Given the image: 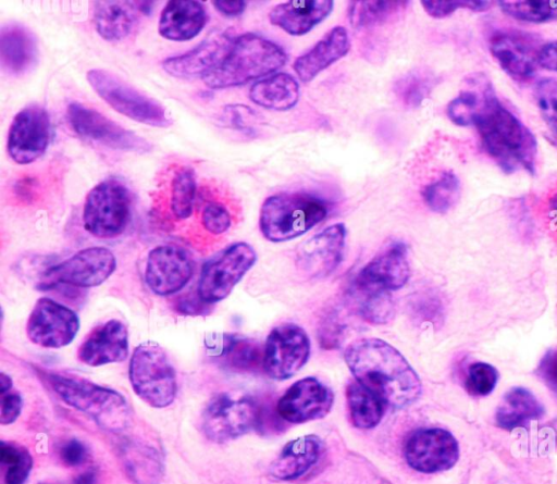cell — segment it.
Returning <instances> with one entry per match:
<instances>
[{
	"mask_svg": "<svg viewBox=\"0 0 557 484\" xmlns=\"http://www.w3.org/2000/svg\"><path fill=\"white\" fill-rule=\"evenodd\" d=\"M330 0L287 1L275 5L269 13L271 24L292 36L308 34L332 12Z\"/></svg>",
	"mask_w": 557,
	"mask_h": 484,
	"instance_id": "83f0119b",
	"label": "cell"
},
{
	"mask_svg": "<svg viewBox=\"0 0 557 484\" xmlns=\"http://www.w3.org/2000/svg\"><path fill=\"white\" fill-rule=\"evenodd\" d=\"M0 462L4 468L5 484H24L33 468L29 451L14 443L0 442Z\"/></svg>",
	"mask_w": 557,
	"mask_h": 484,
	"instance_id": "b9f144b4",
	"label": "cell"
},
{
	"mask_svg": "<svg viewBox=\"0 0 557 484\" xmlns=\"http://www.w3.org/2000/svg\"><path fill=\"white\" fill-rule=\"evenodd\" d=\"M332 390L313 376L304 377L288 387L277 400L276 409L288 423H305L325 417L333 405Z\"/></svg>",
	"mask_w": 557,
	"mask_h": 484,
	"instance_id": "ffe728a7",
	"label": "cell"
},
{
	"mask_svg": "<svg viewBox=\"0 0 557 484\" xmlns=\"http://www.w3.org/2000/svg\"><path fill=\"white\" fill-rule=\"evenodd\" d=\"M224 115L234 129L247 136L256 134L253 127L249 124L256 116V113L250 108L239 104L227 106L224 110Z\"/></svg>",
	"mask_w": 557,
	"mask_h": 484,
	"instance_id": "681fc988",
	"label": "cell"
},
{
	"mask_svg": "<svg viewBox=\"0 0 557 484\" xmlns=\"http://www.w3.org/2000/svg\"><path fill=\"white\" fill-rule=\"evenodd\" d=\"M249 98L264 109L286 111L298 102L299 84L288 73H273L250 87Z\"/></svg>",
	"mask_w": 557,
	"mask_h": 484,
	"instance_id": "1f68e13d",
	"label": "cell"
},
{
	"mask_svg": "<svg viewBox=\"0 0 557 484\" xmlns=\"http://www.w3.org/2000/svg\"><path fill=\"white\" fill-rule=\"evenodd\" d=\"M40 184L33 176L17 178L12 185V194L23 203H32L39 195Z\"/></svg>",
	"mask_w": 557,
	"mask_h": 484,
	"instance_id": "11a10c76",
	"label": "cell"
},
{
	"mask_svg": "<svg viewBox=\"0 0 557 484\" xmlns=\"http://www.w3.org/2000/svg\"><path fill=\"white\" fill-rule=\"evenodd\" d=\"M350 48V40L345 27L332 28L311 49L299 55L293 64L298 78L308 83L322 71L345 57Z\"/></svg>",
	"mask_w": 557,
	"mask_h": 484,
	"instance_id": "4316f807",
	"label": "cell"
},
{
	"mask_svg": "<svg viewBox=\"0 0 557 484\" xmlns=\"http://www.w3.org/2000/svg\"><path fill=\"white\" fill-rule=\"evenodd\" d=\"M137 14L132 2L95 1L91 7L95 29L108 41H120L128 37L138 24Z\"/></svg>",
	"mask_w": 557,
	"mask_h": 484,
	"instance_id": "f1b7e54d",
	"label": "cell"
},
{
	"mask_svg": "<svg viewBox=\"0 0 557 484\" xmlns=\"http://www.w3.org/2000/svg\"><path fill=\"white\" fill-rule=\"evenodd\" d=\"M537 374L547 387L557 394V349L545 353L537 367Z\"/></svg>",
	"mask_w": 557,
	"mask_h": 484,
	"instance_id": "db71d44e",
	"label": "cell"
},
{
	"mask_svg": "<svg viewBox=\"0 0 557 484\" xmlns=\"http://www.w3.org/2000/svg\"><path fill=\"white\" fill-rule=\"evenodd\" d=\"M128 377L134 393L152 408H165L176 397L174 368L165 350L153 340H146L133 350Z\"/></svg>",
	"mask_w": 557,
	"mask_h": 484,
	"instance_id": "8992f818",
	"label": "cell"
},
{
	"mask_svg": "<svg viewBox=\"0 0 557 484\" xmlns=\"http://www.w3.org/2000/svg\"><path fill=\"white\" fill-rule=\"evenodd\" d=\"M258 401L250 397L215 396L202 412L201 427L212 442L225 443L257 430Z\"/></svg>",
	"mask_w": 557,
	"mask_h": 484,
	"instance_id": "8fae6325",
	"label": "cell"
},
{
	"mask_svg": "<svg viewBox=\"0 0 557 484\" xmlns=\"http://www.w3.org/2000/svg\"><path fill=\"white\" fill-rule=\"evenodd\" d=\"M51 137V122L47 110L32 104L20 110L9 126L7 151L17 164H29L47 150Z\"/></svg>",
	"mask_w": 557,
	"mask_h": 484,
	"instance_id": "2e32d148",
	"label": "cell"
},
{
	"mask_svg": "<svg viewBox=\"0 0 557 484\" xmlns=\"http://www.w3.org/2000/svg\"><path fill=\"white\" fill-rule=\"evenodd\" d=\"M424 11L434 18H444L458 9H468L473 12H483L492 8L494 2L485 0H423Z\"/></svg>",
	"mask_w": 557,
	"mask_h": 484,
	"instance_id": "ee69618b",
	"label": "cell"
},
{
	"mask_svg": "<svg viewBox=\"0 0 557 484\" xmlns=\"http://www.w3.org/2000/svg\"><path fill=\"white\" fill-rule=\"evenodd\" d=\"M472 125L485 152L505 173L535 171L537 142L523 122L497 98L487 82Z\"/></svg>",
	"mask_w": 557,
	"mask_h": 484,
	"instance_id": "7a4b0ae2",
	"label": "cell"
},
{
	"mask_svg": "<svg viewBox=\"0 0 557 484\" xmlns=\"http://www.w3.org/2000/svg\"><path fill=\"white\" fill-rule=\"evenodd\" d=\"M117 454L124 472L134 484H160L164 475L162 452L145 440L123 439Z\"/></svg>",
	"mask_w": 557,
	"mask_h": 484,
	"instance_id": "d4e9b609",
	"label": "cell"
},
{
	"mask_svg": "<svg viewBox=\"0 0 557 484\" xmlns=\"http://www.w3.org/2000/svg\"><path fill=\"white\" fill-rule=\"evenodd\" d=\"M13 382L10 375L0 373V394H5L12 388Z\"/></svg>",
	"mask_w": 557,
	"mask_h": 484,
	"instance_id": "94428289",
	"label": "cell"
},
{
	"mask_svg": "<svg viewBox=\"0 0 557 484\" xmlns=\"http://www.w3.org/2000/svg\"><path fill=\"white\" fill-rule=\"evenodd\" d=\"M534 96L542 117L557 132V78L537 83Z\"/></svg>",
	"mask_w": 557,
	"mask_h": 484,
	"instance_id": "f6af8a7d",
	"label": "cell"
},
{
	"mask_svg": "<svg viewBox=\"0 0 557 484\" xmlns=\"http://www.w3.org/2000/svg\"><path fill=\"white\" fill-rule=\"evenodd\" d=\"M23 409L22 396L16 392H8L0 399V423L8 425L13 423Z\"/></svg>",
	"mask_w": 557,
	"mask_h": 484,
	"instance_id": "f5cc1de1",
	"label": "cell"
},
{
	"mask_svg": "<svg viewBox=\"0 0 557 484\" xmlns=\"http://www.w3.org/2000/svg\"><path fill=\"white\" fill-rule=\"evenodd\" d=\"M346 227L333 224L312 236L298 248L296 266L308 278H323L337 269L343 260Z\"/></svg>",
	"mask_w": 557,
	"mask_h": 484,
	"instance_id": "d6986e66",
	"label": "cell"
},
{
	"mask_svg": "<svg viewBox=\"0 0 557 484\" xmlns=\"http://www.w3.org/2000/svg\"><path fill=\"white\" fill-rule=\"evenodd\" d=\"M310 340L302 327L295 323L275 326L263 347V371L274 380H287L308 361Z\"/></svg>",
	"mask_w": 557,
	"mask_h": 484,
	"instance_id": "5bb4252c",
	"label": "cell"
},
{
	"mask_svg": "<svg viewBox=\"0 0 557 484\" xmlns=\"http://www.w3.org/2000/svg\"><path fill=\"white\" fill-rule=\"evenodd\" d=\"M508 16L529 23H544L557 20V0H505L497 1Z\"/></svg>",
	"mask_w": 557,
	"mask_h": 484,
	"instance_id": "60d3db41",
	"label": "cell"
},
{
	"mask_svg": "<svg viewBox=\"0 0 557 484\" xmlns=\"http://www.w3.org/2000/svg\"><path fill=\"white\" fill-rule=\"evenodd\" d=\"M98 473L94 468H88L85 471L77 474L71 484H97Z\"/></svg>",
	"mask_w": 557,
	"mask_h": 484,
	"instance_id": "680465c9",
	"label": "cell"
},
{
	"mask_svg": "<svg viewBox=\"0 0 557 484\" xmlns=\"http://www.w3.org/2000/svg\"><path fill=\"white\" fill-rule=\"evenodd\" d=\"M211 356L221 358L226 365L239 372L263 370V348L253 339L223 334L219 338L207 340Z\"/></svg>",
	"mask_w": 557,
	"mask_h": 484,
	"instance_id": "4dcf8cb0",
	"label": "cell"
},
{
	"mask_svg": "<svg viewBox=\"0 0 557 484\" xmlns=\"http://www.w3.org/2000/svg\"><path fill=\"white\" fill-rule=\"evenodd\" d=\"M329 211V201L318 195L304 191L280 193L263 201L259 228L270 241H287L322 222Z\"/></svg>",
	"mask_w": 557,
	"mask_h": 484,
	"instance_id": "5b68a950",
	"label": "cell"
},
{
	"mask_svg": "<svg viewBox=\"0 0 557 484\" xmlns=\"http://www.w3.org/2000/svg\"><path fill=\"white\" fill-rule=\"evenodd\" d=\"M234 37L230 32L211 33L191 50L163 60L162 67L177 78H202L221 62Z\"/></svg>",
	"mask_w": 557,
	"mask_h": 484,
	"instance_id": "603a6c76",
	"label": "cell"
},
{
	"mask_svg": "<svg viewBox=\"0 0 557 484\" xmlns=\"http://www.w3.org/2000/svg\"><path fill=\"white\" fill-rule=\"evenodd\" d=\"M556 144H557V134H556Z\"/></svg>",
	"mask_w": 557,
	"mask_h": 484,
	"instance_id": "be15d7a7",
	"label": "cell"
},
{
	"mask_svg": "<svg viewBox=\"0 0 557 484\" xmlns=\"http://www.w3.org/2000/svg\"><path fill=\"white\" fill-rule=\"evenodd\" d=\"M488 48L502 70L517 82H527L535 74L542 46L534 35L517 29L495 30Z\"/></svg>",
	"mask_w": 557,
	"mask_h": 484,
	"instance_id": "ac0fdd59",
	"label": "cell"
},
{
	"mask_svg": "<svg viewBox=\"0 0 557 484\" xmlns=\"http://www.w3.org/2000/svg\"><path fill=\"white\" fill-rule=\"evenodd\" d=\"M132 214V195L119 179L108 178L94 186L83 207V225L90 235L110 239L124 233Z\"/></svg>",
	"mask_w": 557,
	"mask_h": 484,
	"instance_id": "52a82bcc",
	"label": "cell"
},
{
	"mask_svg": "<svg viewBox=\"0 0 557 484\" xmlns=\"http://www.w3.org/2000/svg\"><path fill=\"white\" fill-rule=\"evenodd\" d=\"M433 86V76L417 69L400 76L395 82L393 91L404 107L416 109L430 96Z\"/></svg>",
	"mask_w": 557,
	"mask_h": 484,
	"instance_id": "ab89813d",
	"label": "cell"
},
{
	"mask_svg": "<svg viewBox=\"0 0 557 484\" xmlns=\"http://www.w3.org/2000/svg\"><path fill=\"white\" fill-rule=\"evenodd\" d=\"M114 253L106 247H87L44 272V287L67 285L91 288L104 283L115 271Z\"/></svg>",
	"mask_w": 557,
	"mask_h": 484,
	"instance_id": "30bf717a",
	"label": "cell"
},
{
	"mask_svg": "<svg viewBox=\"0 0 557 484\" xmlns=\"http://www.w3.org/2000/svg\"><path fill=\"white\" fill-rule=\"evenodd\" d=\"M411 313L414 320L422 323H435L441 317V302L430 294H421L411 302Z\"/></svg>",
	"mask_w": 557,
	"mask_h": 484,
	"instance_id": "c3c4849f",
	"label": "cell"
},
{
	"mask_svg": "<svg viewBox=\"0 0 557 484\" xmlns=\"http://www.w3.org/2000/svg\"><path fill=\"white\" fill-rule=\"evenodd\" d=\"M86 78L95 92L122 115L154 127H168L172 124L162 104L116 74L91 69L86 73Z\"/></svg>",
	"mask_w": 557,
	"mask_h": 484,
	"instance_id": "ba28073f",
	"label": "cell"
},
{
	"mask_svg": "<svg viewBox=\"0 0 557 484\" xmlns=\"http://www.w3.org/2000/svg\"><path fill=\"white\" fill-rule=\"evenodd\" d=\"M487 79L475 77L470 80L467 88L462 89L447 106L449 120L458 126H470L482 100V95Z\"/></svg>",
	"mask_w": 557,
	"mask_h": 484,
	"instance_id": "f35d334b",
	"label": "cell"
},
{
	"mask_svg": "<svg viewBox=\"0 0 557 484\" xmlns=\"http://www.w3.org/2000/svg\"><path fill=\"white\" fill-rule=\"evenodd\" d=\"M195 260L189 250L176 244L152 248L146 260L145 282L158 296L168 297L181 291L191 280Z\"/></svg>",
	"mask_w": 557,
	"mask_h": 484,
	"instance_id": "9a60e30c",
	"label": "cell"
},
{
	"mask_svg": "<svg viewBox=\"0 0 557 484\" xmlns=\"http://www.w3.org/2000/svg\"><path fill=\"white\" fill-rule=\"evenodd\" d=\"M132 3L138 13H141L145 15L150 14L151 10L153 8L152 1H132Z\"/></svg>",
	"mask_w": 557,
	"mask_h": 484,
	"instance_id": "91938a15",
	"label": "cell"
},
{
	"mask_svg": "<svg viewBox=\"0 0 557 484\" xmlns=\"http://www.w3.org/2000/svg\"><path fill=\"white\" fill-rule=\"evenodd\" d=\"M211 306L205 302L197 291L181 295L173 302L174 310L182 315H206L210 313Z\"/></svg>",
	"mask_w": 557,
	"mask_h": 484,
	"instance_id": "f907efd6",
	"label": "cell"
},
{
	"mask_svg": "<svg viewBox=\"0 0 557 484\" xmlns=\"http://www.w3.org/2000/svg\"><path fill=\"white\" fill-rule=\"evenodd\" d=\"M409 277L410 265L407 246L401 241H395L359 271L352 286L391 293L405 286Z\"/></svg>",
	"mask_w": 557,
	"mask_h": 484,
	"instance_id": "44dd1931",
	"label": "cell"
},
{
	"mask_svg": "<svg viewBox=\"0 0 557 484\" xmlns=\"http://www.w3.org/2000/svg\"><path fill=\"white\" fill-rule=\"evenodd\" d=\"M52 390L70 407L91 418L109 432L123 431L131 421V408L119 392L81 376L60 372L47 374Z\"/></svg>",
	"mask_w": 557,
	"mask_h": 484,
	"instance_id": "277c9868",
	"label": "cell"
},
{
	"mask_svg": "<svg viewBox=\"0 0 557 484\" xmlns=\"http://www.w3.org/2000/svg\"><path fill=\"white\" fill-rule=\"evenodd\" d=\"M408 1H352L348 8V18L356 28H367L387 23L403 13Z\"/></svg>",
	"mask_w": 557,
	"mask_h": 484,
	"instance_id": "e575fe53",
	"label": "cell"
},
{
	"mask_svg": "<svg viewBox=\"0 0 557 484\" xmlns=\"http://www.w3.org/2000/svg\"><path fill=\"white\" fill-rule=\"evenodd\" d=\"M498 380L497 370L485 362H474L468 368L465 380L467 392L474 397H484L493 392Z\"/></svg>",
	"mask_w": 557,
	"mask_h": 484,
	"instance_id": "7bdbcfd3",
	"label": "cell"
},
{
	"mask_svg": "<svg viewBox=\"0 0 557 484\" xmlns=\"http://www.w3.org/2000/svg\"><path fill=\"white\" fill-rule=\"evenodd\" d=\"M208 22L203 4L195 0H171L162 9L159 34L172 41H188L200 34Z\"/></svg>",
	"mask_w": 557,
	"mask_h": 484,
	"instance_id": "484cf974",
	"label": "cell"
},
{
	"mask_svg": "<svg viewBox=\"0 0 557 484\" xmlns=\"http://www.w3.org/2000/svg\"><path fill=\"white\" fill-rule=\"evenodd\" d=\"M128 331L124 322L111 319L97 325L77 348V359L89 367L122 362L128 357Z\"/></svg>",
	"mask_w": 557,
	"mask_h": 484,
	"instance_id": "7402d4cb",
	"label": "cell"
},
{
	"mask_svg": "<svg viewBox=\"0 0 557 484\" xmlns=\"http://www.w3.org/2000/svg\"><path fill=\"white\" fill-rule=\"evenodd\" d=\"M66 119L78 136L100 146L137 153L151 149V145L136 133L82 103L71 102L66 108Z\"/></svg>",
	"mask_w": 557,
	"mask_h": 484,
	"instance_id": "7c38bea8",
	"label": "cell"
},
{
	"mask_svg": "<svg viewBox=\"0 0 557 484\" xmlns=\"http://www.w3.org/2000/svg\"><path fill=\"white\" fill-rule=\"evenodd\" d=\"M287 61L277 44L253 33L235 36L221 62L201 79L211 89L240 86L273 74Z\"/></svg>",
	"mask_w": 557,
	"mask_h": 484,
	"instance_id": "3957f363",
	"label": "cell"
},
{
	"mask_svg": "<svg viewBox=\"0 0 557 484\" xmlns=\"http://www.w3.org/2000/svg\"><path fill=\"white\" fill-rule=\"evenodd\" d=\"M200 223L205 231L212 235H221L232 225L228 209L219 201H208L201 209Z\"/></svg>",
	"mask_w": 557,
	"mask_h": 484,
	"instance_id": "bcb514c9",
	"label": "cell"
},
{
	"mask_svg": "<svg viewBox=\"0 0 557 484\" xmlns=\"http://www.w3.org/2000/svg\"><path fill=\"white\" fill-rule=\"evenodd\" d=\"M404 455L413 470L436 473L454 467L459 458V446L450 432L425 427L410 434L405 443Z\"/></svg>",
	"mask_w": 557,
	"mask_h": 484,
	"instance_id": "e0dca14e",
	"label": "cell"
},
{
	"mask_svg": "<svg viewBox=\"0 0 557 484\" xmlns=\"http://www.w3.org/2000/svg\"><path fill=\"white\" fill-rule=\"evenodd\" d=\"M216 11H219L221 14L226 16H238L240 15L246 7V1L242 0H232V1H224V0H218L212 2Z\"/></svg>",
	"mask_w": 557,
	"mask_h": 484,
	"instance_id": "6f0895ef",
	"label": "cell"
},
{
	"mask_svg": "<svg viewBox=\"0 0 557 484\" xmlns=\"http://www.w3.org/2000/svg\"><path fill=\"white\" fill-rule=\"evenodd\" d=\"M78 330L77 313L49 297L36 300L25 326L27 338L47 349H60L70 345Z\"/></svg>",
	"mask_w": 557,
	"mask_h": 484,
	"instance_id": "4fadbf2b",
	"label": "cell"
},
{
	"mask_svg": "<svg viewBox=\"0 0 557 484\" xmlns=\"http://www.w3.org/2000/svg\"><path fill=\"white\" fill-rule=\"evenodd\" d=\"M543 407L536 397L523 387L510 389L496 409V423L505 430L525 426L543 414Z\"/></svg>",
	"mask_w": 557,
	"mask_h": 484,
	"instance_id": "d6a6232c",
	"label": "cell"
},
{
	"mask_svg": "<svg viewBox=\"0 0 557 484\" xmlns=\"http://www.w3.org/2000/svg\"><path fill=\"white\" fill-rule=\"evenodd\" d=\"M62 462L69 467H78L88 460V448L79 439L71 438L59 450Z\"/></svg>",
	"mask_w": 557,
	"mask_h": 484,
	"instance_id": "816d5d0a",
	"label": "cell"
},
{
	"mask_svg": "<svg viewBox=\"0 0 557 484\" xmlns=\"http://www.w3.org/2000/svg\"><path fill=\"white\" fill-rule=\"evenodd\" d=\"M344 358L355 380L383 404L404 408L421 395V382L416 371L395 347L383 339H357L347 346Z\"/></svg>",
	"mask_w": 557,
	"mask_h": 484,
	"instance_id": "6da1fadb",
	"label": "cell"
},
{
	"mask_svg": "<svg viewBox=\"0 0 557 484\" xmlns=\"http://www.w3.org/2000/svg\"><path fill=\"white\" fill-rule=\"evenodd\" d=\"M36 58L37 45L32 32L18 24H9L1 29L0 60L8 73H25L34 65Z\"/></svg>",
	"mask_w": 557,
	"mask_h": 484,
	"instance_id": "f546056e",
	"label": "cell"
},
{
	"mask_svg": "<svg viewBox=\"0 0 557 484\" xmlns=\"http://www.w3.org/2000/svg\"><path fill=\"white\" fill-rule=\"evenodd\" d=\"M324 443L317 435H304L288 442L270 466V475L294 481L313 468L324 454Z\"/></svg>",
	"mask_w": 557,
	"mask_h": 484,
	"instance_id": "cb8c5ba5",
	"label": "cell"
},
{
	"mask_svg": "<svg viewBox=\"0 0 557 484\" xmlns=\"http://www.w3.org/2000/svg\"><path fill=\"white\" fill-rule=\"evenodd\" d=\"M460 181L451 171H445L435 181L426 184L421 191L426 207L436 213L448 212L460 197Z\"/></svg>",
	"mask_w": 557,
	"mask_h": 484,
	"instance_id": "74e56055",
	"label": "cell"
},
{
	"mask_svg": "<svg viewBox=\"0 0 557 484\" xmlns=\"http://www.w3.org/2000/svg\"><path fill=\"white\" fill-rule=\"evenodd\" d=\"M346 323L334 311H327L321 319L318 327V337L321 347L324 349H335L339 347L345 337Z\"/></svg>",
	"mask_w": 557,
	"mask_h": 484,
	"instance_id": "7dc6e473",
	"label": "cell"
},
{
	"mask_svg": "<svg viewBox=\"0 0 557 484\" xmlns=\"http://www.w3.org/2000/svg\"><path fill=\"white\" fill-rule=\"evenodd\" d=\"M355 307L364 321L386 324L395 315V305L389 291L352 286Z\"/></svg>",
	"mask_w": 557,
	"mask_h": 484,
	"instance_id": "8d00e7d4",
	"label": "cell"
},
{
	"mask_svg": "<svg viewBox=\"0 0 557 484\" xmlns=\"http://www.w3.org/2000/svg\"><path fill=\"white\" fill-rule=\"evenodd\" d=\"M40 484H44V483H40Z\"/></svg>",
	"mask_w": 557,
	"mask_h": 484,
	"instance_id": "e7e4bbea",
	"label": "cell"
},
{
	"mask_svg": "<svg viewBox=\"0 0 557 484\" xmlns=\"http://www.w3.org/2000/svg\"><path fill=\"white\" fill-rule=\"evenodd\" d=\"M539 65L557 72V40L542 46L539 54Z\"/></svg>",
	"mask_w": 557,
	"mask_h": 484,
	"instance_id": "9f6ffc18",
	"label": "cell"
},
{
	"mask_svg": "<svg viewBox=\"0 0 557 484\" xmlns=\"http://www.w3.org/2000/svg\"><path fill=\"white\" fill-rule=\"evenodd\" d=\"M549 204H550V209L555 213H557V191L552 196Z\"/></svg>",
	"mask_w": 557,
	"mask_h": 484,
	"instance_id": "6125c7cd",
	"label": "cell"
},
{
	"mask_svg": "<svg viewBox=\"0 0 557 484\" xmlns=\"http://www.w3.org/2000/svg\"><path fill=\"white\" fill-rule=\"evenodd\" d=\"M197 193L195 171L188 166H180L173 173L170 182L169 209L173 218L184 221L194 212Z\"/></svg>",
	"mask_w": 557,
	"mask_h": 484,
	"instance_id": "d590c367",
	"label": "cell"
},
{
	"mask_svg": "<svg viewBox=\"0 0 557 484\" xmlns=\"http://www.w3.org/2000/svg\"><path fill=\"white\" fill-rule=\"evenodd\" d=\"M257 261L255 249L234 243L208 260L200 273L197 293L209 305L225 299Z\"/></svg>",
	"mask_w": 557,
	"mask_h": 484,
	"instance_id": "9c48e42d",
	"label": "cell"
},
{
	"mask_svg": "<svg viewBox=\"0 0 557 484\" xmlns=\"http://www.w3.org/2000/svg\"><path fill=\"white\" fill-rule=\"evenodd\" d=\"M349 419L362 430L375 427L384 414L383 401L357 381L349 382L345 390Z\"/></svg>",
	"mask_w": 557,
	"mask_h": 484,
	"instance_id": "836d02e7",
	"label": "cell"
}]
</instances>
